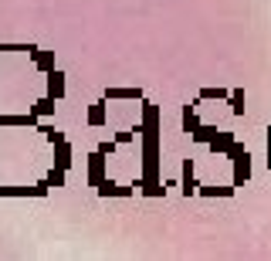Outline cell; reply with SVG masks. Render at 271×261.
I'll use <instances>...</instances> for the list:
<instances>
[{
	"instance_id": "cell-1",
	"label": "cell",
	"mask_w": 271,
	"mask_h": 261,
	"mask_svg": "<svg viewBox=\"0 0 271 261\" xmlns=\"http://www.w3.org/2000/svg\"><path fill=\"white\" fill-rule=\"evenodd\" d=\"M227 153H230V160H234V183L241 187L244 180L251 176V153H247L244 146H237V143H230Z\"/></svg>"
},
{
	"instance_id": "cell-2",
	"label": "cell",
	"mask_w": 271,
	"mask_h": 261,
	"mask_svg": "<svg viewBox=\"0 0 271 261\" xmlns=\"http://www.w3.org/2000/svg\"><path fill=\"white\" fill-rule=\"evenodd\" d=\"M48 95H51V99H61V95H65V75L61 72L48 75Z\"/></svg>"
},
{
	"instance_id": "cell-3",
	"label": "cell",
	"mask_w": 271,
	"mask_h": 261,
	"mask_svg": "<svg viewBox=\"0 0 271 261\" xmlns=\"http://www.w3.org/2000/svg\"><path fill=\"white\" fill-rule=\"evenodd\" d=\"M88 122H92V126H102V122H105V105H102V102H95V105H92Z\"/></svg>"
},
{
	"instance_id": "cell-4",
	"label": "cell",
	"mask_w": 271,
	"mask_h": 261,
	"mask_svg": "<svg viewBox=\"0 0 271 261\" xmlns=\"http://www.w3.org/2000/svg\"><path fill=\"white\" fill-rule=\"evenodd\" d=\"M72 163V153H68V143H58V170H68Z\"/></svg>"
},
{
	"instance_id": "cell-5",
	"label": "cell",
	"mask_w": 271,
	"mask_h": 261,
	"mask_svg": "<svg viewBox=\"0 0 271 261\" xmlns=\"http://www.w3.org/2000/svg\"><path fill=\"white\" fill-rule=\"evenodd\" d=\"M102 153H95V156H92V183H95V187H99L102 183Z\"/></svg>"
},
{
	"instance_id": "cell-6",
	"label": "cell",
	"mask_w": 271,
	"mask_h": 261,
	"mask_svg": "<svg viewBox=\"0 0 271 261\" xmlns=\"http://www.w3.org/2000/svg\"><path fill=\"white\" fill-rule=\"evenodd\" d=\"M197 126H200V122H197V116H193V105H186V109H183V129L193 132Z\"/></svg>"
},
{
	"instance_id": "cell-7",
	"label": "cell",
	"mask_w": 271,
	"mask_h": 261,
	"mask_svg": "<svg viewBox=\"0 0 271 261\" xmlns=\"http://www.w3.org/2000/svg\"><path fill=\"white\" fill-rule=\"evenodd\" d=\"M34 112H38V116H51V112H55V105H51V99H41V102H38V109H34Z\"/></svg>"
},
{
	"instance_id": "cell-8",
	"label": "cell",
	"mask_w": 271,
	"mask_h": 261,
	"mask_svg": "<svg viewBox=\"0 0 271 261\" xmlns=\"http://www.w3.org/2000/svg\"><path fill=\"white\" fill-rule=\"evenodd\" d=\"M230 105H234V112L241 116L244 112V92H234V95H230Z\"/></svg>"
},
{
	"instance_id": "cell-9",
	"label": "cell",
	"mask_w": 271,
	"mask_h": 261,
	"mask_svg": "<svg viewBox=\"0 0 271 261\" xmlns=\"http://www.w3.org/2000/svg\"><path fill=\"white\" fill-rule=\"evenodd\" d=\"M227 92H220V88H207V92H200V99H224Z\"/></svg>"
},
{
	"instance_id": "cell-10",
	"label": "cell",
	"mask_w": 271,
	"mask_h": 261,
	"mask_svg": "<svg viewBox=\"0 0 271 261\" xmlns=\"http://www.w3.org/2000/svg\"><path fill=\"white\" fill-rule=\"evenodd\" d=\"M38 65L41 68H51V55H38Z\"/></svg>"
},
{
	"instance_id": "cell-11",
	"label": "cell",
	"mask_w": 271,
	"mask_h": 261,
	"mask_svg": "<svg viewBox=\"0 0 271 261\" xmlns=\"http://www.w3.org/2000/svg\"><path fill=\"white\" fill-rule=\"evenodd\" d=\"M268 156H271V136H268ZM268 163H271V160H268Z\"/></svg>"
}]
</instances>
